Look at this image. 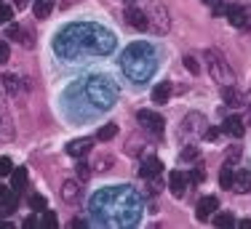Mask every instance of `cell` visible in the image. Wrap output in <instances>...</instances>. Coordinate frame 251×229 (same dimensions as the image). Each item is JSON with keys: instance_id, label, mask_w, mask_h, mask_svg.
Returning <instances> with one entry per match:
<instances>
[{"instance_id": "obj_38", "label": "cell", "mask_w": 251, "mask_h": 229, "mask_svg": "<svg viewBox=\"0 0 251 229\" xmlns=\"http://www.w3.org/2000/svg\"><path fill=\"white\" fill-rule=\"evenodd\" d=\"M110 165H112V158H101L99 160V171H110Z\"/></svg>"}, {"instance_id": "obj_12", "label": "cell", "mask_w": 251, "mask_h": 229, "mask_svg": "<svg viewBox=\"0 0 251 229\" xmlns=\"http://www.w3.org/2000/svg\"><path fill=\"white\" fill-rule=\"evenodd\" d=\"M217 208H219V200L214 195H208V197H203V200L198 203L195 213H198L201 221H206V219H211V216H214V210H217Z\"/></svg>"}, {"instance_id": "obj_42", "label": "cell", "mask_w": 251, "mask_h": 229, "mask_svg": "<svg viewBox=\"0 0 251 229\" xmlns=\"http://www.w3.org/2000/svg\"><path fill=\"white\" fill-rule=\"evenodd\" d=\"M241 227H251V219H243V221H241Z\"/></svg>"}, {"instance_id": "obj_21", "label": "cell", "mask_w": 251, "mask_h": 229, "mask_svg": "<svg viewBox=\"0 0 251 229\" xmlns=\"http://www.w3.org/2000/svg\"><path fill=\"white\" fill-rule=\"evenodd\" d=\"M232 179H235V168H232V162H225L222 171H219V184H222V189H232Z\"/></svg>"}, {"instance_id": "obj_11", "label": "cell", "mask_w": 251, "mask_h": 229, "mask_svg": "<svg viewBox=\"0 0 251 229\" xmlns=\"http://www.w3.org/2000/svg\"><path fill=\"white\" fill-rule=\"evenodd\" d=\"M94 147V138H75V141L67 144V155H73V158H86L88 152H91Z\"/></svg>"}, {"instance_id": "obj_23", "label": "cell", "mask_w": 251, "mask_h": 229, "mask_svg": "<svg viewBox=\"0 0 251 229\" xmlns=\"http://www.w3.org/2000/svg\"><path fill=\"white\" fill-rule=\"evenodd\" d=\"M115 136H118V125H115V123H107V125H101V128H99V134H97V138H99V141H112Z\"/></svg>"}, {"instance_id": "obj_19", "label": "cell", "mask_w": 251, "mask_h": 229, "mask_svg": "<svg viewBox=\"0 0 251 229\" xmlns=\"http://www.w3.org/2000/svg\"><path fill=\"white\" fill-rule=\"evenodd\" d=\"M14 210H16V192L3 189V195H0V216H8V213H14Z\"/></svg>"}, {"instance_id": "obj_14", "label": "cell", "mask_w": 251, "mask_h": 229, "mask_svg": "<svg viewBox=\"0 0 251 229\" xmlns=\"http://www.w3.org/2000/svg\"><path fill=\"white\" fill-rule=\"evenodd\" d=\"M222 131H225L227 136H232V138H241V136H243V131H246V128H243V120L238 117V114H230V117L225 120Z\"/></svg>"}, {"instance_id": "obj_3", "label": "cell", "mask_w": 251, "mask_h": 229, "mask_svg": "<svg viewBox=\"0 0 251 229\" xmlns=\"http://www.w3.org/2000/svg\"><path fill=\"white\" fill-rule=\"evenodd\" d=\"M121 69L136 86L147 83L152 77V72L158 69V53H155V48L150 43H142V40L139 43H131L121 56Z\"/></svg>"}, {"instance_id": "obj_40", "label": "cell", "mask_w": 251, "mask_h": 229, "mask_svg": "<svg viewBox=\"0 0 251 229\" xmlns=\"http://www.w3.org/2000/svg\"><path fill=\"white\" fill-rule=\"evenodd\" d=\"M14 5H16V8H22V11H25L27 5H29V0H14Z\"/></svg>"}, {"instance_id": "obj_26", "label": "cell", "mask_w": 251, "mask_h": 229, "mask_svg": "<svg viewBox=\"0 0 251 229\" xmlns=\"http://www.w3.org/2000/svg\"><path fill=\"white\" fill-rule=\"evenodd\" d=\"M214 224L217 227H235V219H232L230 213H217L214 216Z\"/></svg>"}, {"instance_id": "obj_6", "label": "cell", "mask_w": 251, "mask_h": 229, "mask_svg": "<svg viewBox=\"0 0 251 229\" xmlns=\"http://www.w3.org/2000/svg\"><path fill=\"white\" fill-rule=\"evenodd\" d=\"M147 24H150V29H152V32L166 35V32L171 29V16H169V8H166V5H160V3L150 5V11H147Z\"/></svg>"}, {"instance_id": "obj_43", "label": "cell", "mask_w": 251, "mask_h": 229, "mask_svg": "<svg viewBox=\"0 0 251 229\" xmlns=\"http://www.w3.org/2000/svg\"><path fill=\"white\" fill-rule=\"evenodd\" d=\"M246 104H249V107H251V93H249V99H246Z\"/></svg>"}, {"instance_id": "obj_39", "label": "cell", "mask_w": 251, "mask_h": 229, "mask_svg": "<svg viewBox=\"0 0 251 229\" xmlns=\"http://www.w3.org/2000/svg\"><path fill=\"white\" fill-rule=\"evenodd\" d=\"M203 136H206L208 141H214V138L219 136V128H206V134H203Z\"/></svg>"}, {"instance_id": "obj_1", "label": "cell", "mask_w": 251, "mask_h": 229, "mask_svg": "<svg viewBox=\"0 0 251 229\" xmlns=\"http://www.w3.org/2000/svg\"><path fill=\"white\" fill-rule=\"evenodd\" d=\"M115 48V35L94 22L70 24L53 40V51L62 59H86V56H107Z\"/></svg>"}, {"instance_id": "obj_45", "label": "cell", "mask_w": 251, "mask_h": 229, "mask_svg": "<svg viewBox=\"0 0 251 229\" xmlns=\"http://www.w3.org/2000/svg\"><path fill=\"white\" fill-rule=\"evenodd\" d=\"M0 3H3V0H0Z\"/></svg>"}, {"instance_id": "obj_32", "label": "cell", "mask_w": 251, "mask_h": 229, "mask_svg": "<svg viewBox=\"0 0 251 229\" xmlns=\"http://www.w3.org/2000/svg\"><path fill=\"white\" fill-rule=\"evenodd\" d=\"M147 189H150L152 195H158V192L163 189V184H160V179H158V176H150V179H147Z\"/></svg>"}, {"instance_id": "obj_16", "label": "cell", "mask_w": 251, "mask_h": 229, "mask_svg": "<svg viewBox=\"0 0 251 229\" xmlns=\"http://www.w3.org/2000/svg\"><path fill=\"white\" fill-rule=\"evenodd\" d=\"M126 22H128L134 29H147V27H150V24H147V14H145V11H139V8H128V11H126Z\"/></svg>"}, {"instance_id": "obj_33", "label": "cell", "mask_w": 251, "mask_h": 229, "mask_svg": "<svg viewBox=\"0 0 251 229\" xmlns=\"http://www.w3.org/2000/svg\"><path fill=\"white\" fill-rule=\"evenodd\" d=\"M203 3H206V5H211V8H214V14H225V8H227V5L222 3V0H203Z\"/></svg>"}, {"instance_id": "obj_17", "label": "cell", "mask_w": 251, "mask_h": 229, "mask_svg": "<svg viewBox=\"0 0 251 229\" xmlns=\"http://www.w3.org/2000/svg\"><path fill=\"white\" fill-rule=\"evenodd\" d=\"M59 195H62V200L75 203L77 197H80V184H77L75 179H67V182L62 184V189H59Z\"/></svg>"}, {"instance_id": "obj_7", "label": "cell", "mask_w": 251, "mask_h": 229, "mask_svg": "<svg viewBox=\"0 0 251 229\" xmlns=\"http://www.w3.org/2000/svg\"><path fill=\"white\" fill-rule=\"evenodd\" d=\"M136 120H139V125L147 131L150 136L155 138H163V117H160L158 112H150V110H142L139 114H136Z\"/></svg>"}, {"instance_id": "obj_31", "label": "cell", "mask_w": 251, "mask_h": 229, "mask_svg": "<svg viewBox=\"0 0 251 229\" xmlns=\"http://www.w3.org/2000/svg\"><path fill=\"white\" fill-rule=\"evenodd\" d=\"M11 171H14V162L8 158H0V176H11Z\"/></svg>"}, {"instance_id": "obj_41", "label": "cell", "mask_w": 251, "mask_h": 229, "mask_svg": "<svg viewBox=\"0 0 251 229\" xmlns=\"http://www.w3.org/2000/svg\"><path fill=\"white\" fill-rule=\"evenodd\" d=\"M25 227H27V229H35V227H38V221H35V219H27Z\"/></svg>"}, {"instance_id": "obj_22", "label": "cell", "mask_w": 251, "mask_h": 229, "mask_svg": "<svg viewBox=\"0 0 251 229\" xmlns=\"http://www.w3.org/2000/svg\"><path fill=\"white\" fill-rule=\"evenodd\" d=\"M32 11H35V16H38V19H49L51 11H53V0H35Z\"/></svg>"}, {"instance_id": "obj_37", "label": "cell", "mask_w": 251, "mask_h": 229, "mask_svg": "<svg viewBox=\"0 0 251 229\" xmlns=\"http://www.w3.org/2000/svg\"><path fill=\"white\" fill-rule=\"evenodd\" d=\"M8 56H11V48L5 46V43H0V64L8 62Z\"/></svg>"}, {"instance_id": "obj_9", "label": "cell", "mask_w": 251, "mask_h": 229, "mask_svg": "<svg viewBox=\"0 0 251 229\" xmlns=\"http://www.w3.org/2000/svg\"><path fill=\"white\" fill-rule=\"evenodd\" d=\"M203 125H206V117H203V114H198V112H193V114H187V117H184V123H182V134L184 136H198V134H206V128H203Z\"/></svg>"}, {"instance_id": "obj_27", "label": "cell", "mask_w": 251, "mask_h": 229, "mask_svg": "<svg viewBox=\"0 0 251 229\" xmlns=\"http://www.w3.org/2000/svg\"><path fill=\"white\" fill-rule=\"evenodd\" d=\"M77 179H88V176H91V165H88V162L86 160H80V158H77Z\"/></svg>"}, {"instance_id": "obj_35", "label": "cell", "mask_w": 251, "mask_h": 229, "mask_svg": "<svg viewBox=\"0 0 251 229\" xmlns=\"http://www.w3.org/2000/svg\"><path fill=\"white\" fill-rule=\"evenodd\" d=\"M11 22V8L0 3V24H8Z\"/></svg>"}, {"instance_id": "obj_5", "label": "cell", "mask_w": 251, "mask_h": 229, "mask_svg": "<svg viewBox=\"0 0 251 229\" xmlns=\"http://www.w3.org/2000/svg\"><path fill=\"white\" fill-rule=\"evenodd\" d=\"M203 59H206L208 75L214 77V83H219V86H235V72H232L230 62H227L222 53L208 48V51L203 53Z\"/></svg>"}, {"instance_id": "obj_2", "label": "cell", "mask_w": 251, "mask_h": 229, "mask_svg": "<svg viewBox=\"0 0 251 229\" xmlns=\"http://www.w3.org/2000/svg\"><path fill=\"white\" fill-rule=\"evenodd\" d=\"M94 219L101 227H131L139 219V195L131 186H110L91 200Z\"/></svg>"}, {"instance_id": "obj_13", "label": "cell", "mask_w": 251, "mask_h": 229, "mask_svg": "<svg viewBox=\"0 0 251 229\" xmlns=\"http://www.w3.org/2000/svg\"><path fill=\"white\" fill-rule=\"evenodd\" d=\"M230 192H238V195H246V192H251V173L246 171V168L235 171V179H232V189Z\"/></svg>"}, {"instance_id": "obj_10", "label": "cell", "mask_w": 251, "mask_h": 229, "mask_svg": "<svg viewBox=\"0 0 251 229\" xmlns=\"http://www.w3.org/2000/svg\"><path fill=\"white\" fill-rule=\"evenodd\" d=\"M169 189H171V195H174V197H184V192H187V176H184L182 171H171Z\"/></svg>"}, {"instance_id": "obj_25", "label": "cell", "mask_w": 251, "mask_h": 229, "mask_svg": "<svg viewBox=\"0 0 251 229\" xmlns=\"http://www.w3.org/2000/svg\"><path fill=\"white\" fill-rule=\"evenodd\" d=\"M0 83H3V88H5V91H8V93H19V77H16V75H3V77H0Z\"/></svg>"}, {"instance_id": "obj_18", "label": "cell", "mask_w": 251, "mask_h": 229, "mask_svg": "<svg viewBox=\"0 0 251 229\" xmlns=\"http://www.w3.org/2000/svg\"><path fill=\"white\" fill-rule=\"evenodd\" d=\"M222 96H225V104L232 107V110H235V107H243V104H246V101H243V96L235 91V86H222Z\"/></svg>"}, {"instance_id": "obj_24", "label": "cell", "mask_w": 251, "mask_h": 229, "mask_svg": "<svg viewBox=\"0 0 251 229\" xmlns=\"http://www.w3.org/2000/svg\"><path fill=\"white\" fill-rule=\"evenodd\" d=\"M25 182H27V171H25V168H14V171H11V184H14V192H19L22 186H25Z\"/></svg>"}, {"instance_id": "obj_8", "label": "cell", "mask_w": 251, "mask_h": 229, "mask_svg": "<svg viewBox=\"0 0 251 229\" xmlns=\"http://www.w3.org/2000/svg\"><path fill=\"white\" fill-rule=\"evenodd\" d=\"M225 16L230 19L232 27H238V29H249L251 27V5H227Z\"/></svg>"}, {"instance_id": "obj_34", "label": "cell", "mask_w": 251, "mask_h": 229, "mask_svg": "<svg viewBox=\"0 0 251 229\" xmlns=\"http://www.w3.org/2000/svg\"><path fill=\"white\" fill-rule=\"evenodd\" d=\"M182 158H184V160H193V158H198V147H193V144H187V147H184V152H182Z\"/></svg>"}, {"instance_id": "obj_30", "label": "cell", "mask_w": 251, "mask_h": 229, "mask_svg": "<svg viewBox=\"0 0 251 229\" xmlns=\"http://www.w3.org/2000/svg\"><path fill=\"white\" fill-rule=\"evenodd\" d=\"M184 67H187V72H193V75H198L201 72V64L195 56H184Z\"/></svg>"}, {"instance_id": "obj_15", "label": "cell", "mask_w": 251, "mask_h": 229, "mask_svg": "<svg viewBox=\"0 0 251 229\" xmlns=\"http://www.w3.org/2000/svg\"><path fill=\"white\" fill-rule=\"evenodd\" d=\"M160 171H163V162H160L158 158H145L142 160V179H150V176H160Z\"/></svg>"}, {"instance_id": "obj_44", "label": "cell", "mask_w": 251, "mask_h": 229, "mask_svg": "<svg viewBox=\"0 0 251 229\" xmlns=\"http://www.w3.org/2000/svg\"><path fill=\"white\" fill-rule=\"evenodd\" d=\"M0 195H3V186H0Z\"/></svg>"}, {"instance_id": "obj_29", "label": "cell", "mask_w": 251, "mask_h": 229, "mask_svg": "<svg viewBox=\"0 0 251 229\" xmlns=\"http://www.w3.org/2000/svg\"><path fill=\"white\" fill-rule=\"evenodd\" d=\"M29 208L32 210H46V197L43 195H32L29 197Z\"/></svg>"}, {"instance_id": "obj_20", "label": "cell", "mask_w": 251, "mask_h": 229, "mask_svg": "<svg viewBox=\"0 0 251 229\" xmlns=\"http://www.w3.org/2000/svg\"><path fill=\"white\" fill-rule=\"evenodd\" d=\"M169 99H171V83L169 80L158 83V86L152 88V101H155V104H166Z\"/></svg>"}, {"instance_id": "obj_4", "label": "cell", "mask_w": 251, "mask_h": 229, "mask_svg": "<svg viewBox=\"0 0 251 229\" xmlns=\"http://www.w3.org/2000/svg\"><path fill=\"white\" fill-rule=\"evenodd\" d=\"M80 91L88 99V104H94L97 112L110 110V107L118 101L115 83H112L110 77H101V75H94V77H88V80H80Z\"/></svg>"}, {"instance_id": "obj_36", "label": "cell", "mask_w": 251, "mask_h": 229, "mask_svg": "<svg viewBox=\"0 0 251 229\" xmlns=\"http://www.w3.org/2000/svg\"><path fill=\"white\" fill-rule=\"evenodd\" d=\"M203 176H206V173H203V168L198 165V168H195V171H193V173H190V179H187V182H193V184H198V182H203Z\"/></svg>"}, {"instance_id": "obj_28", "label": "cell", "mask_w": 251, "mask_h": 229, "mask_svg": "<svg viewBox=\"0 0 251 229\" xmlns=\"http://www.w3.org/2000/svg\"><path fill=\"white\" fill-rule=\"evenodd\" d=\"M43 227H49V229H56L59 227L56 213H53V210H43Z\"/></svg>"}]
</instances>
